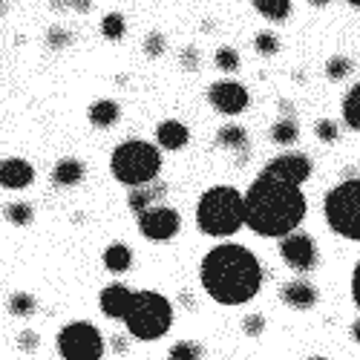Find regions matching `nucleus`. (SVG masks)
Listing matches in <instances>:
<instances>
[{"instance_id": "obj_1", "label": "nucleus", "mask_w": 360, "mask_h": 360, "mask_svg": "<svg viewBox=\"0 0 360 360\" xmlns=\"http://www.w3.org/2000/svg\"><path fill=\"white\" fill-rule=\"evenodd\" d=\"M309 199L303 185H291L271 173H259L245 193V225L265 239H283L306 219Z\"/></svg>"}, {"instance_id": "obj_2", "label": "nucleus", "mask_w": 360, "mask_h": 360, "mask_svg": "<svg viewBox=\"0 0 360 360\" xmlns=\"http://www.w3.org/2000/svg\"><path fill=\"white\" fill-rule=\"evenodd\" d=\"M199 280L207 297L217 300L219 306H243L262 288V265L251 248L222 243L205 254Z\"/></svg>"}, {"instance_id": "obj_3", "label": "nucleus", "mask_w": 360, "mask_h": 360, "mask_svg": "<svg viewBox=\"0 0 360 360\" xmlns=\"http://www.w3.org/2000/svg\"><path fill=\"white\" fill-rule=\"evenodd\" d=\"M196 225L207 236H233L245 225V193L231 185L207 188L196 202Z\"/></svg>"}, {"instance_id": "obj_4", "label": "nucleus", "mask_w": 360, "mask_h": 360, "mask_svg": "<svg viewBox=\"0 0 360 360\" xmlns=\"http://www.w3.org/2000/svg\"><path fill=\"white\" fill-rule=\"evenodd\" d=\"M110 170L127 188L150 185L162 170V147L144 139L122 141L110 156Z\"/></svg>"}, {"instance_id": "obj_5", "label": "nucleus", "mask_w": 360, "mask_h": 360, "mask_svg": "<svg viewBox=\"0 0 360 360\" xmlns=\"http://www.w3.org/2000/svg\"><path fill=\"white\" fill-rule=\"evenodd\" d=\"M122 323L136 340H159L173 326V306L159 291H133Z\"/></svg>"}, {"instance_id": "obj_6", "label": "nucleus", "mask_w": 360, "mask_h": 360, "mask_svg": "<svg viewBox=\"0 0 360 360\" xmlns=\"http://www.w3.org/2000/svg\"><path fill=\"white\" fill-rule=\"evenodd\" d=\"M323 217L332 233L360 243V179H343L326 193Z\"/></svg>"}, {"instance_id": "obj_7", "label": "nucleus", "mask_w": 360, "mask_h": 360, "mask_svg": "<svg viewBox=\"0 0 360 360\" xmlns=\"http://www.w3.org/2000/svg\"><path fill=\"white\" fill-rule=\"evenodd\" d=\"M58 354L64 360H101L104 338L98 328L86 320L67 323L61 328V335H58Z\"/></svg>"}, {"instance_id": "obj_8", "label": "nucleus", "mask_w": 360, "mask_h": 360, "mask_svg": "<svg viewBox=\"0 0 360 360\" xmlns=\"http://www.w3.org/2000/svg\"><path fill=\"white\" fill-rule=\"evenodd\" d=\"M280 257L283 262L297 274H309L320 265V251H317V243L303 233V231H291L280 239Z\"/></svg>"}, {"instance_id": "obj_9", "label": "nucleus", "mask_w": 360, "mask_h": 360, "mask_svg": "<svg viewBox=\"0 0 360 360\" xmlns=\"http://www.w3.org/2000/svg\"><path fill=\"white\" fill-rule=\"evenodd\" d=\"M139 231L150 243H167L179 231H182V217H179L176 207L167 205H156L150 211L139 214Z\"/></svg>"}, {"instance_id": "obj_10", "label": "nucleus", "mask_w": 360, "mask_h": 360, "mask_svg": "<svg viewBox=\"0 0 360 360\" xmlns=\"http://www.w3.org/2000/svg\"><path fill=\"white\" fill-rule=\"evenodd\" d=\"M207 101H211V107L222 115H239L245 112L248 104H251V96L248 89L239 84V81H217L211 84V89H207Z\"/></svg>"}, {"instance_id": "obj_11", "label": "nucleus", "mask_w": 360, "mask_h": 360, "mask_svg": "<svg viewBox=\"0 0 360 360\" xmlns=\"http://www.w3.org/2000/svg\"><path fill=\"white\" fill-rule=\"evenodd\" d=\"M262 170L283 179V182H291V185H306L311 179V173H314L311 159L306 153H291V150L288 153H280L277 159H271Z\"/></svg>"}, {"instance_id": "obj_12", "label": "nucleus", "mask_w": 360, "mask_h": 360, "mask_svg": "<svg viewBox=\"0 0 360 360\" xmlns=\"http://www.w3.org/2000/svg\"><path fill=\"white\" fill-rule=\"evenodd\" d=\"M280 300L288 306V309H297V311H309L317 306V300H320V288L303 277H297L291 283H285L280 288Z\"/></svg>"}, {"instance_id": "obj_13", "label": "nucleus", "mask_w": 360, "mask_h": 360, "mask_svg": "<svg viewBox=\"0 0 360 360\" xmlns=\"http://www.w3.org/2000/svg\"><path fill=\"white\" fill-rule=\"evenodd\" d=\"M35 182V167L26 159H4L0 162V188L6 191H26Z\"/></svg>"}, {"instance_id": "obj_14", "label": "nucleus", "mask_w": 360, "mask_h": 360, "mask_svg": "<svg viewBox=\"0 0 360 360\" xmlns=\"http://www.w3.org/2000/svg\"><path fill=\"white\" fill-rule=\"evenodd\" d=\"M130 300H133V288H127L122 283H112L98 294V309L112 320H122L124 311L130 309Z\"/></svg>"}, {"instance_id": "obj_15", "label": "nucleus", "mask_w": 360, "mask_h": 360, "mask_svg": "<svg viewBox=\"0 0 360 360\" xmlns=\"http://www.w3.org/2000/svg\"><path fill=\"white\" fill-rule=\"evenodd\" d=\"M167 188L165 185H139V188H130V196H127V205H130V211L139 217L144 211H150V207H156L162 199H165Z\"/></svg>"}, {"instance_id": "obj_16", "label": "nucleus", "mask_w": 360, "mask_h": 360, "mask_svg": "<svg viewBox=\"0 0 360 360\" xmlns=\"http://www.w3.org/2000/svg\"><path fill=\"white\" fill-rule=\"evenodd\" d=\"M188 141H191V130L182 122H176V118H167V122L156 127V144L162 150H182Z\"/></svg>"}, {"instance_id": "obj_17", "label": "nucleus", "mask_w": 360, "mask_h": 360, "mask_svg": "<svg viewBox=\"0 0 360 360\" xmlns=\"http://www.w3.org/2000/svg\"><path fill=\"white\" fill-rule=\"evenodd\" d=\"M86 118H89V124L93 127L107 130V127H112L118 122V118H122V107H118V101H112V98H98V101L89 104Z\"/></svg>"}, {"instance_id": "obj_18", "label": "nucleus", "mask_w": 360, "mask_h": 360, "mask_svg": "<svg viewBox=\"0 0 360 360\" xmlns=\"http://www.w3.org/2000/svg\"><path fill=\"white\" fill-rule=\"evenodd\" d=\"M84 165L78 159H61L55 167H52V185L58 188H75L81 179H84Z\"/></svg>"}, {"instance_id": "obj_19", "label": "nucleus", "mask_w": 360, "mask_h": 360, "mask_svg": "<svg viewBox=\"0 0 360 360\" xmlns=\"http://www.w3.org/2000/svg\"><path fill=\"white\" fill-rule=\"evenodd\" d=\"M340 115H343V124L349 130L360 133V81L346 89L343 104H340Z\"/></svg>"}, {"instance_id": "obj_20", "label": "nucleus", "mask_w": 360, "mask_h": 360, "mask_svg": "<svg viewBox=\"0 0 360 360\" xmlns=\"http://www.w3.org/2000/svg\"><path fill=\"white\" fill-rule=\"evenodd\" d=\"M101 259H104V265L110 268L112 274H124V271H130V265H133V251L124 243H112V245L104 248Z\"/></svg>"}, {"instance_id": "obj_21", "label": "nucleus", "mask_w": 360, "mask_h": 360, "mask_svg": "<svg viewBox=\"0 0 360 360\" xmlns=\"http://www.w3.org/2000/svg\"><path fill=\"white\" fill-rule=\"evenodd\" d=\"M254 9L271 23H285L291 18V0H251Z\"/></svg>"}, {"instance_id": "obj_22", "label": "nucleus", "mask_w": 360, "mask_h": 360, "mask_svg": "<svg viewBox=\"0 0 360 360\" xmlns=\"http://www.w3.org/2000/svg\"><path fill=\"white\" fill-rule=\"evenodd\" d=\"M297 139H300V124L294 122V115H285V118H280V122H274V127H271V141L274 144L291 147Z\"/></svg>"}, {"instance_id": "obj_23", "label": "nucleus", "mask_w": 360, "mask_h": 360, "mask_svg": "<svg viewBox=\"0 0 360 360\" xmlns=\"http://www.w3.org/2000/svg\"><path fill=\"white\" fill-rule=\"evenodd\" d=\"M217 141H219V147H228V150H245L248 147V130L239 127V124H225V127H219Z\"/></svg>"}, {"instance_id": "obj_24", "label": "nucleus", "mask_w": 360, "mask_h": 360, "mask_svg": "<svg viewBox=\"0 0 360 360\" xmlns=\"http://www.w3.org/2000/svg\"><path fill=\"white\" fill-rule=\"evenodd\" d=\"M124 32H127V20H124L122 12H107V15L101 18V35H104L107 41H122Z\"/></svg>"}, {"instance_id": "obj_25", "label": "nucleus", "mask_w": 360, "mask_h": 360, "mask_svg": "<svg viewBox=\"0 0 360 360\" xmlns=\"http://www.w3.org/2000/svg\"><path fill=\"white\" fill-rule=\"evenodd\" d=\"M352 70H354V64H352L349 55H332L326 61V78L328 81H343L352 75Z\"/></svg>"}, {"instance_id": "obj_26", "label": "nucleus", "mask_w": 360, "mask_h": 360, "mask_svg": "<svg viewBox=\"0 0 360 360\" xmlns=\"http://www.w3.org/2000/svg\"><path fill=\"white\" fill-rule=\"evenodd\" d=\"M202 354H205L202 343H196V340H179L176 346H170L167 360H199Z\"/></svg>"}, {"instance_id": "obj_27", "label": "nucleus", "mask_w": 360, "mask_h": 360, "mask_svg": "<svg viewBox=\"0 0 360 360\" xmlns=\"http://www.w3.org/2000/svg\"><path fill=\"white\" fill-rule=\"evenodd\" d=\"M314 136H317L323 144H338V141H340V127H338L335 118H317Z\"/></svg>"}, {"instance_id": "obj_28", "label": "nucleus", "mask_w": 360, "mask_h": 360, "mask_svg": "<svg viewBox=\"0 0 360 360\" xmlns=\"http://www.w3.org/2000/svg\"><path fill=\"white\" fill-rule=\"evenodd\" d=\"M35 309H38V300L32 294H12L9 297V311L18 317H29Z\"/></svg>"}, {"instance_id": "obj_29", "label": "nucleus", "mask_w": 360, "mask_h": 360, "mask_svg": "<svg viewBox=\"0 0 360 360\" xmlns=\"http://www.w3.org/2000/svg\"><path fill=\"white\" fill-rule=\"evenodd\" d=\"M214 64L222 70V72H236L239 70V52L233 46H219L214 52Z\"/></svg>"}, {"instance_id": "obj_30", "label": "nucleus", "mask_w": 360, "mask_h": 360, "mask_svg": "<svg viewBox=\"0 0 360 360\" xmlns=\"http://www.w3.org/2000/svg\"><path fill=\"white\" fill-rule=\"evenodd\" d=\"M254 49L259 55H277L280 52V38L271 32V29H262V32H257V38H254Z\"/></svg>"}, {"instance_id": "obj_31", "label": "nucleus", "mask_w": 360, "mask_h": 360, "mask_svg": "<svg viewBox=\"0 0 360 360\" xmlns=\"http://www.w3.org/2000/svg\"><path fill=\"white\" fill-rule=\"evenodd\" d=\"M32 217H35L32 205H26V202H12V205H6V219L15 222V225H29V222H32Z\"/></svg>"}, {"instance_id": "obj_32", "label": "nucleus", "mask_w": 360, "mask_h": 360, "mask_svg": "<svg viewBox=\"0 0 360 360\" xmlns=\"http://www.w3.org/2000/svg\"><path fill=\"white\" fill-rule=\"evenodd\" d=\"M165 46H167V41H165L162 32H150V35L144 38V55H147V58H159V55H165Z\"/></svg>"}, {"instance_id": "obj_33", "label": "nucleus", "mask_w": 360, "mask_h": 360, "mask_svg": "<svg viewBox=\"0 0 360 360\" xmlns=\"http://www.w3.org/2000/svg\"><path fill=\"white\" fill-rule=\"evenodd\" d=\"M70 41H72V35L67 32L61 23H55V26L49 29V35H46V44H49L52 49H64V46H70Z\"/></svg>"}, {"instance_id": "obj_34", "label": "nucleus", "mask_w": 360, "mask_h": 360, "mask_svg": "<svg viewBox=\"0 0 360 360\" xmlns=\"http://www.w3.org/2000/svg\"><path fill=\"white\" fill-rule=\"evenodd\" d=\"M243 332L251 335V338H259V335L265 332V317H262V314H248V317L243 320Z\"/></svg>"}, {"instance_id": "obj_35", "label": "nucleus", "mask_w": 360, "mask_h": 360, "mask_svg": "<svg viewBox=\"0 0 360 360\" xmlns=\"http://www.w3.org/2000/svg\"><path fill=\"white\" fill-rule=\"evenodd\" d=\"M179 64H182L188 72H193L199 67V49L196 46H185L182 52H179Z\"/></svg>"}, {"instance_id": "obj_36", "label": "nucleus", "mask_w": 360, "mask_h": 360, "mask_svg": "<svg viewBox=\"0 0 360 360\" xmlns=\"http://www.w3.org/2000/svg\"><path fill=\"white\" fill-rule=\"evenodd\" d=\"M349 291H352V303H354V306H357V311H360V259H357V262H354V268H352Z\"/></svg>"}, {"instance_id": "obj_37", "label": "nucleus", "mask_w": 360, "mask_h": 360, "mask_svg": "<svg viewBox=\"0 0 360 360\" xmlns=\"http://www.w3.org/2000/svg\"><path fill=\"white\" fill-rule=\"evenodd\" d=\"M55 6H61V9H75V12H86V9H89V0H58Z\"/></svg>"}, {"instance_id": "obj_38", "label": "nucleus", "mask_w": 360, "mask_h": 360, "mask_svg": "<svg viewBox=\"0 0 360 360\" xmlns=\"http://www.w3.org/2000/svg\"><path fill=\"white\" fill-rule=\"evenodd\" d=\"M20 346L29 352V349H35L38 346V335L35 332H26V335H20Z\"/></svg>"}, {"instance_id": "obj_39", "label": "nucleus", "mask_w": 360, "mask_h": 360, "mask_svg": "<svg viewBox=\"0 0 360 360\" xmlns=\"http://www.w3.org/2000/svg\"><path fill=\"white\" fill-rule=\"evenodd\" d=\"M349 335H352V340H354V343H360V317L349 326Z\"/></svg>"}, {"instance_id": "obj_40", "label": "nucleus", "mask_w": 360, "mask_h": 360, "mask_svg": "<svg viewBox=\"0 0 360 360\" xmlns=\"http://www.w3.org/2000/svg\"><path fill=\"white\" fill-rule=\"evenodd\" d=\"M309 4H311V6H317V9H323V6L332 4V0H309Z\"/></svg>"}, {"instance_id": "obj_41", "label": "nucleus", "mask_w": 360, "mask_h": 360, "mask_svg": "<svg viewBox=\"0 0 360 360\" xmlns=\"http://www.w3.org/2000/svg\"><path fill=\"white\" fill-rule=\"evenodd\" d=\"M346 4H349L352 9H360V0H346Z\"/></svg>"}, {"instance_id": "obj_42", "label": "nucleus", "mask_w": 360, "mask_h": 360, "mask_svg": "<svg viewBox=\"0 0 360 360\" xmlns=\"http://www.w3.org/2000/svg\"><path fill=\"white\" fill-rule=\"evenodd\" d=\"M309 360H328V357H323V354H311Z\"/></svg>"}, {"instance_id": "obj_43", "label": "nucleus", "mask_w": 360, "mask_h": 360, "mask_svg": "<svg viewBox=\"0 0 360 360\" xmlns=\"http://www.w3.org/2000/svg\"><path fill=\"white\" fill-rule=\"evenodd\" d=\"M0 12H6V4H4V0H0Z\"/></svg>"}]
</instances>
